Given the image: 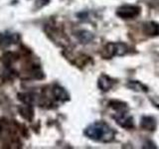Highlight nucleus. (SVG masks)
Listing matches in <instances>:
<instances>
[{"mask_svg":"<svg viewBox=\"0 0 159 149\" xmlns=\"http://www.w3.org/2000/svg\"><path fill=\"white\" fill-rule=\"evenodd\" d=\"M84 135L93 141L107 143L111 142L116 137V130L104 121H96L84 129Z\"/></svg>","mask_w":159,"mask_h":149,"instance_id":"nucleus-1","label":"nucleus"},{"mask_svg":"<svg viewBox=\"0 0 159 149\" xmlns=\"http://www.w3.org/2000/svg\"><path fill=\"white\" fill-rule=\"evenodd\" d=\"M111 106L116 111V115L113 118L121 127L131 129L133 127V117L128 113V107L126 103L113 101L111 102Z\"/></svg>","mask_w":159,"mask_h":149,"instance_id":"nucleus-2","label":"nucleus"},{"mask_svg":"<svg viewBox=\"0 0 159 149\" xmlns=\"http://www.w3.org/2000/svg\"><path fill=\"white\" fill-rule=\"evenodd\" d=\"M140 14V7L136 5L125 4L116 10V15L122 19H133Z\"/></svg>","mask_w":159,"mask_h":149,"instance_id":"nucleus-3","label":"nucleus"},{"mask_svg":"<svg viewBox=\"0 0 159 149\" xmlns=\"http://www.w3.org/2000/svg\"><path fill=\"white\" fill-rule=\"evenodd\" d=\"M106 51L108 57H116V56H123L128 51V48L123 43H109L107 45Z\"/></svg>","mask_w":159,"mask_h":149,"instance_id":"nucleus-4","label":"nucleus"},{"mask_svg":"<svg viewBox=\"0 0 159 149\" xmlns=\"http://www.w3.org/2000/svg\"><path fill=\"white\" fill-rule=\"evenodd\" d=\"M140 126L144 130H149V131H154L157 127V122L156 119L153 116L149 115H144L141 117L140 121Z\"/></svg>","mask_w":159,"mask_h":149,"instance_id":"nucleus-5","label":"nucleus"},{"mask_svg":"<svg viewBox=\"0 0 159 149\" xmlns=\"http://www.w3.org/2000/svg\"><path fill=\"white\" fill-rule=\"evenodd\" d=\"M114 83H116V81L111 77L107 76V74H102L98 79V88L103 92H107L113 87Z\"/></svg>","mask_w":159,"mask_h":149,"instance_id":"nucleus-6","label":"nucleus"},{"mask_svg":"<svg viewBox=\"0 0 159 149\" xmlns=\"http://www.w3.org/2000/svg\"><path fill=\"white\" fill-rule=\"evenodd\" d=\"M53 94L56 99L61 102H66L69 99V94L65 89L59 86H55L53 88Z\"/></svg>","mask_w":159,"mask_h":149,"instance_id":"nucleus-7","label":"nucleus"},{"mask_svg":"<svg viewBox=\"0 0 159 149\" xmlns=\"http://www.w3.org/2000/svg\"><path fill=\"white\" fill-rule=\"evenodd\" d=\"M144 32L146 35H151V36H155L159 34V25L155 22H148L144 26Z\"/></svg>","mask_w":159,"mask_h":149,"instance_id":"nucleus-8","label":"nucleus"},{"mask_svg":"<svg viewBox=\"0 0 159 149\" xmlns=\"http://www.w3.org/2000/svg\"><path fill=\"white\" fill-rule=\"evenodd\" d=\"M127 87L129 88L133 89L135 92H142V93H146L148 91V88L146 86H144L143 84L139 83L137 81H130L127 84Z\"/></svg>","mask_w":159,"mask_h":149,"instance_id":"nucleus-9","label":"nucleus"},{"mask_svg":"<svg viewBox=\"0 0 159 149\" xmlns=\"http://www.w3.org/2000/svg\"><path fill=\"white\" fill-rule=\"evenodd\" d=\"M157 106V107L159 108V103H157V106Z\"/></svg>","mask_w":159,"mask_h":149,"instance_id":"nucleus-10","label":"nucleus"}]
</instances>
